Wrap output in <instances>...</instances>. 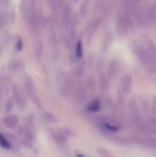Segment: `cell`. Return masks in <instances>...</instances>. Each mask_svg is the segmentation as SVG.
<instances>
[{
    "instance_id": "5b68a950",
    "label": "cell",
    "mask_w": 156,
    "mask_h": 157,
    "mask_svg": "<svg viewBox=\"0 0 156 157\" xmlns=\"http://www.w3.org/2000/svg\"><path fill=\"white\" fill-rule=\"evenodd\" d=\"M13 108V99H8L5 104V111L6 113H9L12 111Z\"/></svg>"
},
{
    "instance_id": "6da1fadb",
    "label": "cell",
    "mask_w": 156,
    "mask_h": 157,
    "mask_svg": "<svg viewBox=\"0 0 156 157\" xmlns=\"http://www.w3.org/2000/svg\"><path fill=\"white\" fill-rule=\"evenodd\" d=\"M13 93L15 100L16 101L17 105L21 108H24L25 103L26 99L21 94L18 90V87L16 85L13 86Z\"/></svg>"
},
{
    "instance_id": "9c48e42d",
    "label": "cell",
    "mask_w": 156,
    "mask_h": 157,
    "mask_svg": "<svg viewBox=\"0 0 156 157\" xmlns=\"http://www.w3.org/2000/svg\"><path fill=\"white\" fill-rule=\"evenodd\" d=\"M23 48V42L22 40L20 39L16 42V50L20 51L22 50Z\"/></svg>"
},
{
    "instance_id": "ba28073f",
    "label": "cell",
    "mask_w": 156,
    "mask_h": 157,
    "mask_svg": "<svg viewBox=\"0 0 156 157\" xmlns=\"http://www.w3.org/2000/svg\"><path fill=\"white\" fill-rule=\"evenodd\" d=\"M43 117L44 120L48 122H51L53 121V117H52V115L49 114V113H44L43 115Z\"/></svg>"
},
{
    "instance_id": "52a82bcc",
    "label": "cell",
    "mask_w": 156,
    "mask_h": 157,
    "mask_svg": "<svg viewBox=\"0 0 156 157\" xmlns=\"http://www.w3.org/2000/svg\"><path fill=\"white\" fill-rule=\"evenodd\" d=\"M76 54L78 58H81L82 56V44L81 41H78L77 44Z\"/></svg>"
},
{
    "instance_id": "8992f818",
    "label": "cell",
    "mask_w": 156,
    "mask_h": 157,
    "mask_svg": "<svg viewBox=\"0 0 156 157\" xmlns=\"http://www.w3.org/2000/svg\"><path fill=\"white\" fill-rule=\"evenodd\" d=\"M24 133L26 138L28 141L33 142L34 140V136L32 131L28 127H26L24 129Z\"/></svg>"
},
{
    "instance_id": "3957f363",
    "label": "cell",
    "mask_w": 156,
    "mask_h": 157,
    "mask_svg": "<svg viewBox=\"0 0 156 157\" xmlns=\"http://www.w3.org/2000/svg\"><path fill=\"white\" fill-rule=\"evenodd\" d=\"M101 105L100 101L98 100H94L89 104L88 107V110L89 111H99L100 109Z\"/></svg>"
},
{
    "instance_id": "8fae6325",
    "label": "cell",
    "mask_w": 156,
    "mask_h": 157,
    "mask_svg": "<svg viewBox=\"0 0 156 157\" xmlns=\"http://www.w3.org/2000/svg\"><path fill=\"white\" fill-rule=\"evenodd\" d=\"M77 157H85L83 155H82V154H78V155H77Z\"/></svg>"
},
{
    "instance_id": "277c9868",
    "label": "cell",
    "mask_w": 156,
    "mask_h": 157,
    "mask_svg": "<svg viewBox=\"0 0 156 157\" xmlns=\"http://www.w3.org/2000/svg\"><path fill=\"white\" fill-rule=\"evenodd\" d=\"M0 147L3 149L9 150L11 148V144L8 140L2 134L0 133Z\"/></svg>"
},
{
    "instance_id": "30bf717a",
    "label": "cell",
    "mask_w": 156,
    "mask_h": 157,
    "mask_svg": "<svg viewBox=\"0 0 156 157\" xmlns=\"http://www.w3.org/2000/svg\"><path fill=\"white\" fill-rule=\"evenodd\" d=\"M105 126L107 129L110 130V131H112V132H116L118 131V128L116 126H112V125L108 124H105Z\"/></svg>"
},
{
    "instance_id": "7a4b0ae2",
    "label": "cell",
    "mask_w": 156,
    "mask_h": 157,
    "mask_svg": "<svg viewBox=\"0 0 156 157\" xmlns=\"http://www.w3.org/2000/svg\"><path fill=\"white\" fill-rule=\"evenodd\" d=\"M18 118L16 115H10L4 117L3 120L4 124L10 129H14L18 125Z\"/></svg>"
}]
</instances>
